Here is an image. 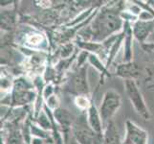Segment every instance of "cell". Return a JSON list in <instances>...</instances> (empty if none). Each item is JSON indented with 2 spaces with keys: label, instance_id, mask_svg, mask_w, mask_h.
<instances>
[{
  "label": "cell",
  "instance_id": "obj_11",
  "mask_svg": "<svg viewBox=\"0 0 154 144\" xmlns=\"http://www.w3.org/2000/svg\"><path fill=\"white\" fill-rule=\"evenodd\" d=\"M154 31V19L153 20H140L138 19L132 24V32L134 39L139 41L142 45L146 43V39Z\"/></svg>",
  "mask_w": 154,
  "mask_h": 144
},
{
  "label": "cell",
  "instance_id": "obj_23",
  "mask_svg": "<svg viewBox=\"0 0 154 144\" xmlns=\"http://www.w3.org/2000/svg\"><path fill=\"white\" fill-rule=\"evenodd\" d=\"M68 144H79L75 138H74L72 136H71V137H70V139H69V141H68Z\"/></svg>",
  "mask_w": 154,
  "mask_h": 144
},
{
  "label": "cell",
  "instance_id": "obj_6",
  "mask_svg": "<svg viewBox=\"0 0 154 144\" xmlns=\"http://www.w3.org/2000/svg\"><path fill=\"white\" fill-rule=\"evenodd\" d=\"M71 136L79 144H93L96 134L88 124L86 113H82L77 116L72 127Z\"/></svg>",
  "mask_w": 154,
  "mask_h": 144
},
{
  "label": "cell",
  "instance_id": "obj_8",
  "mask_svg": "<svg viewBox=\"0 0 154 144\" xmlns=\"http://www.w3.org/2000/svg\"><path fill=\"white\" fill-rule=\"evenodd\" d=\"M53 114H54V118L63 134L66 144H68V141L71 137L72 127L77 116L72 114L68 110L62 108V107H60L58 109L53 111Z\"/></svg>",
  "mask_w": 154,
  "mask_h": 144
},
{
  "label": "cell",
  "instance_id": "obj_4",
  "mask_svg": "<svg viewBox=\"0 0 154 144\" xmlns=\"http://www.w3.org/2000/svg\"><path fill=\"white\" fill-rule=\"evenodd\" d=\"M124 87L127 98L129 99L130 103L135 110L136 114L140 115L143 119L150 120L151 113L145 101L144 96L138 84L134 80H125Z\"/></svg>",
  "mask_w": 154,
  "mask_h": 144
},
{
  "label": "cell",
  "instance_id": "obj_21",
  "mask_svg": "<svg viewBox=\"0 0 154 144\" xmlns=\"http://www.w3.org/2000/svg\"><path fill=\"white\" fill-rule=\"evenodd\" d=\"M56 86L55 84H46V86L43 89V97H44V101L46 99H48L50 96L54 95L56 93Z\"/></svg>",
  "mask_w": 154,
  "mask_h": 144
},
{
  "label": "cell",
  "instance_id": "obj_7",
  "mask_svg": "<svg viewBox=\"0 0 154 144\" xmlns=\"http://www.w3.org/2000/svg\"><path fill=\"white\" fill-rule=\"evenodd\" d=\"M123 144H148V133L133 121L126 119Z\"/></svg>",
  "mask_w": 154,
  "mask_h": 144
},
{
  "label": "cell",
  "instance_id": "obj_15",
  "mask_svg": "<svg viewBox=\"0 0 154 144\" xmlns=\"http://www.w3.org/2000/svg\"><path fill=\"white\" fill-rule=\"evenodd\" d=\"M17 13L15 9H2L1 10V30L12 32L17 27Z\"/></svg>",
  "mask_w": 154,
  "mask_h": 144
},
{
  "label": "cell",
  "instance_id": "obj_1",
  "mask_svg": "<svg viewBox=\"0 0 154 144\" xmlns=\"http://www.w3.org/2000/svg\"><path fill=\"white\" fill-rule=\"evenodd\" d=\"M108 2L100 6L89 25L79 31L77 38L84 41L103 42L121 33L125 21L121 17L125 2Z\"/></svg>",
  "mask_w": 154,
  "mask_h": 144
},
{
  "label": "cell",
  "instance_id": "obj_9",
  "mask_svg": "<svg viewBox=\"0 0 154 144\" xmlns=\"http://www.w3.org/2000/svg\"><path fill=\"white\" fill-rule=\"evenodd\" d=\"M146 70L135 62H122L116 66L115 75L125 80H136L146 75Z\"/></svg>",
  "mask_w": 154,
  "mask_h": 144
},
{
  "label": "cell",
  "instance_id": "obj_17",
  "mask_svg": "<svg viewBox=\"0 0 154 144\" xmlns=\"http://www.w3.org/2000/svg\"><path fill=\"white\" fill-rule=\"evenodd\" d=\"M103 144H123V141H121L119 132L116 127L114 120L110 121L104 127Z\"/></svg>",
  "mask_w": 154,
  "mask_h": 144
},
{
  "label": "cell",
  "instance_id": "obj_19",
  "mask_svg": "<svg viewBox=\"0 0 154 144\" xmlns=\"http://www.w3.org/2000/svg\"><path fill=\"white\" fill-rule=\"evenodd\" d=\"M44 104L48 107L51 110L54 111L60 107V97H58V95L55 93L54 95L50 96L48 99H46Z\"/></svg>",
  "mask_w": 154,
  "mask_h": 144
},
{
  "label": "cell",
  "instance_id": "obj_12",
  "mask_svg": "<svg viewBox=\"0 0 154 144\" xmlns=\"http://www.w3.org/2000/svg\"><path fill=\"white\" fill-rule=\"evenodd\" d=\"M124 62H133V32H132V24L128 21H125L124 25Z\"/></svg>",
  "mask_w": 154,
  "mask_h": 144
},
{
  "label": "cell",
  "instance_id": "obj_5",
  "mask_svg": "<svg viewBox=\"0 0 154 144\" xmlns=\"http://www.w3.org/2000/svg\"><path fill=\"white\" fill-rule=\"evenodd\" d=\"M122 106V96L117 90L111 88L106 90L103 94L102 103L100 106V114L102 117L104 127L110 121L113 120V117L118 113Z\"/></svg>",
  "mask_w": 154,
  "mask_h": 144
},
{
  "label": "cell",
  "instance_id": "obj_3",
  "mask_svg": "<svg viewBox=\"0 0 154 144\" xmlns=\"http://www.w3.org/2000/svg\"><path fill=\"white\" fill-rule=\"evenodd\" d=\"M62 89L74 95V97L78 95H89L90 88L87 79V66L73 68L71 72H68Z\"/></svg>",
  "mask_w": 154,
  "mask_h": 144
},
{
  "label": "cell",
  "instance_id": "obj_24",
  "mask_svg": "<svg viewBox=\"0 0 154 144\" xmlns=\"http://www.w3.org/2000/svg\"><path fill=\"white\" fill-rule=\"evenodd\" d=\"M148 88H154V84L150 85V86H149V87H148Z\"/></svg>",
  "mask_w": 154,
  "mask_h": 144
},
{
  "label": "cell",
  "instance_id": "obj_25",
  "mask_svg": "<svg viewBox=\"0 0 154 144\" xmlns=\"http://www.w3.org/2000/svg\"><path fill=\"white\" fill-rule=\"evenodd\" d=\"M46 144H54V142H47Z\"/></svg>",
  "mask_w": 154,
  "mask_h": 144
},
{
  "label": "cell",
  "instance_id": "obj_10",
  "mask_svg": "<svg viewBox=\"0 0 154 144\" xmlns=\"http://www.w3.org/2000/svg\"><path fill=\"white\" fill-rule=\"evenodd\" d=\"M76 45L79 49L82 51H86L89 54H94L98 56L100 60H103L104 62L107 61L108 57V50L103 42H96V41H84L81 39L76 38Z\"/></svg>",
  "mask_w": 154,
  "mask_h": 144
},
{
  "label": "cell",
  "instance_id": "obj_18",
  "mask_svg": "<svg viewBox=\"0 0 154 144\" xmlns=\"http://www.w3.org/2000/svg\"><path fill=\"white\" fill-rule=\"evenodd\" d=\"M74 104L81 110V113H86L93 102L89 95H78L74 97Z\"/></svg>",
  "mask_w": 154,
  "mask_h": 144
},
{
  "label": "cell",
  "instance_id": "obj_14",
  "mask_svg": "<svg viewBox=\"0 0 154 144\" xmlns=\"http://www.w3.org/2000/svg\"><path fill=\"white\" fill-rule=\"evenodd\" d=\"M86 117L87 122L90 128L93 130V132L96 135H103L104 132V125L103 123L102 117H100L99 109L97 108L95 104L90 107L89 110L86 111Z\"/></svg>",
  "mask_w": 154,
  "mask_h": 144
},
{
  "label": "cell",
  "instance_id": "obj_16",
  "mask_svg": "<svg viewBox=\"0 0 154 144\" xmlns=\"http://www.w3.org/2000/svg\"><path fill=\"white\" fill-rule=\"evenodd\" d=\"M87 62L89 63L90 66H92L95 69H96V70H98L100 73L99 85H98V87H97V89H98V88L100 86V85H103L104 84L105 78L111 77V73L109 72V69L106 67L105 62L103 60H100V59L98 56H96V55L89 54Z\"/></svg>",
  "mask_w": 154,
  "mask_h": 144
},
{
  "label": "cell",
  "instance_id": "obj_2",
  "mask_svg": "<svg viewBox=\"0 0 154 144\" xmlns=\"http://www.w3.org/2000/svg\"><path fill=\"white\" fill-rule=\"evenodd\" d=\"M14 40L18 47L35 52H45L49 50L50 41L48 35L32 26H22L14 35Z\"/></svg>",
  "mask_w": 154,
  "mask_h": 144
},
{
  "label": "cell",
  "instance_id": "obj_22",
  "mask_svg": "<svg viewBox=\"0 0 154 144\" xmlns=\"http://www.w3.org/2000/svg\"><path fill=\"white\" fill-rule=\"evenodd\" d=\"M47 142H51V141L44 140L39 137H32V140H31V144H46Z\"/></svg>",
  "mask_w": 154,
  "mask_h": 144
},
{
  "label": "cell",
  "instance_id": "obj_20",
  "mask_svg": "<svg viewBox=\"0 0 154 144\" xmlns=\"http://www.w3.org/2000/svg\"><path fill=\"white\" fill-rule=\"evenodd\" d=\"M141 47L146 54L154 62V42H146L142 44Z\"/></svg>",
  "mask_w": 154,
  "mask_h": 144
},
{
  "label": "cell",
  "instance_id": "obj_13",
  "mask_svg": "<svg viewBox=\"0 0 154 144\" xmlns=\"http://www.w3.org/2000/svg\"><path fill=\"white\" fill-rule=\"evenodd\" d=\"M22 127V126H21ZM21 127H2L1 137L6 144H27L21 131Z\"/></svg>",
  "mask_w": 154,
  "mask_h": 144
}]
</instances>
